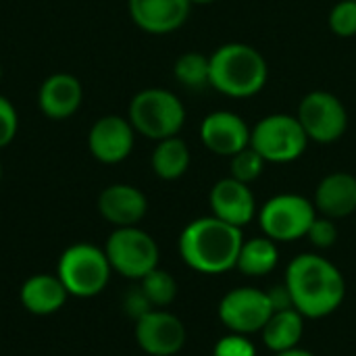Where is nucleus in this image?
I'll list each match as a JSON object with an SVG mask.
<instances>
[{
  "mask_svg": "<svg viewBox=\"0 0 356 356\" xmlns=\"http://www.w3.org/2000/svg\"><path fill=\"white\" fill-rule=\"evenodd\" d=\"M286 288L292 307L305 319H323L336 313L346 298L342 271L315 252L294 257L286 269Z\"/></svg>",
  "mask_w": 356,
  "mask_h": 356,
  "instance_id": "f257e3e1",
  "label": "nucleus"
},
{
  "mask_svg": "<svg viewBox=\"0 0 356 356\" xmlns=\"http://www.w3.org/2000/svg\"><path fill=\"white\" fill-rule=\"evenodd\" d=\"M244 234L240 227L229 225L215 215L190 221L179 234L181 261L204 275H219L236 269Z\"/></svg>",
  "mask_w": 356,
  "mask_h": 356,
  "instance_id": "f03ea898",
  "label": "nucleus"
},
{
  "mask_svg": "<svg viewBox=\"0 0 356 356\" xmlns=\"http://www.w3.org/2000/svg\"><path fill=\"white\" fill-rule=\"evenodd\" d=\"M209 86L229 98H252L269 79L263 52L244 42H227L209 54Z\"/></svg>",
  "mask_w": 356,
  "mask_h": 356,
  "instance_id": "7ed1b4c3",
  "label": "nucleus"
},
{
  "mask_svg": "<svg viewBox=\"0 0 356 356\" xmlns=\"http://www.w3.org/2000/svg\"><path fill=\"white\" fill-rule=\"evenodd\" d=\"M127 119L136 134L159 142L179 136L186 125V106L171 90L146 88L129 100Z\"/></svg>",
  "mask_w": 356,
  "mask_h": 356,
  "instance_id": "20e7f679",
  "label": "nucleus"
},
{
  "mask_svg": "<svg viewBox=\"0 0 356 356\" xmlns=\"http://www.w3.org/2000/svg\"><path fill=\"white\" fill-rule=\"evenodd\" d=\"M113 267L106 259L104 248L90 242H77L65 248L58 259L56 275L67 288L69 296L94 298L98 296L111 280Z\"/></svg>",
  "mask_w": 356,
  "mask_h": 356,
  "instance_id": "39448f33",
  "label": "nucleus"
},
{
  "mask_svg": "<svg viewBox=\"0 0 356 356\" xmlns=\"http://www.w3.org/2000/svg\"><path fill=\"white\" fill-rule=\"evenodd\" d=\"M309 142L300 121L290 113L265 115L250 129V146L273 165L298 161L307 152Z\"/></svg>",
  "mask_w": 356,
  "mask_h": 356,
  "instance_id": "423d86ee",
  "label": "nucleus"
},
{
  "mask_svg": "<svg viewBox=\"0 0 356 356\" xmlns=\"http://www.w3.org/2000/svg\"><path fill=\"white\" fill-rule=\"evenodd\" d=\"M317 217V209L311 198L294 192L271 196L257 213L263 236L273 242H296L307 238L311 223Z\"/></svg>",
  "mask_w": 356,
  "mask_h": 356,
  "instance_id": "0eeeda50",
  "label": "nucleus"
},
{
  "mask_svg": "<svg viewBox=\"0 0 356 356\" xmlns=\"http://www.w3.org/2000/svg\"><path fill=\"white\" fill-rule=\"evenodd\" d=\"M104 252L113 271L138 282L156 269L161 259L156 240L138 225L115 227L104 244Z\"/></svg>",
  "mask_w": 356,
  "mask_h": 356,
  "instance_id": "6e6552de",
  "label": "nucleus"
},
{
  "mask_svg": "<svg viewBox=\"0 0 356 356\" xmlns=\"http://www.w3.org/2000/svg\"><path fill=\"white\" fill-rule=\"evenodd\" d=\"M307 138L317 144H334L344 138L348 129V111L344 102L327 90H313L305 94L296 108Z\"/></svg>",
  "mask_w": 356,
  "mask_h": 356,
  "instance_id": "1a4fd4ad",
  "label": "nucleus"
},
{
  "mask_svg": "<svg viewBox=\"0 0 356 356\" xmlns=\"http://www.w3.org/2000/svg\"><path fill=\"white\" fill-rule=\"evenodd\" d=\"M273 311L275 309L269 298V292L244 286V288L229 290L221 298L217 315L232 334L250 336V334H261Z\"/></svg>",
  "mask_w": 356,
  "mask_h": 356,
  "instance_id": "9d476101",
  "label": "nucleus"
},
{
  "mask_svg": "<svg viewBox=\"0 0 356 356\" xmlns=\"http://www.w3.org/2000/svg\"><path fill=\"white\" fill-rule=\"evenodd\" d=\"M134 336L138 346L150 356L177 355L186 344V325L165 309H152L136 321Z\"/></svg>",
  "mask_w": 356,
  "mask_h": 356,
  "instance_id": "9b49d317",
  "label": "nucleus"
},
{
  "mask_svg": "<svg viewBox=\"0 0 356 356\" xmlns=\"http://www.w3.org/2000/svg\"><path fill=\"white\" fill-rule=\"evenodd\" d=\"M250 125L244 121L242 115L234 111H213L209 113L198 129L202 146L217 154L232 159L240 150L250 146Z\"/></svg>",
  "mask_w": 356,
  "mask_h": 356,
  "instance_id": "f8f14e48",
  "label": "nucleus"
},
{
  "mask_svg": "<svg viewBox=\"0 0 356 356\" xmlns=\"http://www.w3.org/2000/svg\"><path fill=\"white\" fill-rule=\"evenodd\" d=\"M136 144V129L127 117L121 115H104L100 117L88 134V148L90 154L104 163L117 165L125 161Z\"/></svg>",
  "mask_w": 356,
  "mask_h": 356,
  "instance_id": "ddd939ff",
  "label": "nucleus"
},
{
  "mask_svg": "<svg viewBox=\"0 0 356 356\" xmlns=\"http://www.w3.org/2000/svg\"><path fill=\"white\" fill-rule=\"evenodd\" d=\"M209 204L217 219L240 229L252 223L259 213L252 188L234 177H223L211 188Z\"/></svg>",
  "mask_w": 356,
  "mask_h": 356,
  "instance_id": "4468645a",
  "label": "nucleus"
},
{
  "mask_svg": "<svg viewBox=\"0 0 356 356\" xmlns=\"http://www.w3.org/2000/svg\"><path fill=\"white\" fill-rule=\"evenodd\" d=\"M131 21L146 33L165 35L186 25L192 13L190 0H127Z\"/></svg>",
  "mask_w": 356,
  "mask_h": 356,
  "instance_id": "2eb2a0df",
  "label": "nucleus"
},
{
  "mask_svg": "<svg viewBox=\"0 0 356 356\" xmlns=\"http://www.w3.org/2000/svg\"><path fill=\"white\" fill-rule=\"evenodd\" d=\"M98 213L115 227H131L146 217L148 198L131 184H113L100 192Z\"/></svg>",
  "mask_w": 356,
  "mask_h": 356,
  "instance_id": "dca6fc26",
  "label": "nucleus"
},
{
  "mask_svg": "<svg viewBox=\"0 0 356 356\" xmlns=\"http://www.w3.org/2000/svg\"><path fill=\"white\" fill-rule=\"evenodd\" d=\"M83 102L81 81L71 73L48 75L38 92V106L44 117L52 121H65L73 117Z\"/></svg>",
  "mask_w": 356,
  "mask_h": 356,
  "instance_id": "f3484780",
  "label": "nucleus"
},
{
  "mask_svg": "<svg viewBox=\"0 0 356 356\" xmlns=\"http://www.w3.org/2000/svg\"><path fill=\"white\" fill-rule=\"evenodd\" d=\"M313 204L319 215L346 219L356 213V175L348 171L327 173L315 188Z\"/></svg>",
  "mask_w": 356,
  "mask_h": 356,
  "instance_id": "a211bd4d",
  "label": "nucleus"
},
{
  "mask_svg": "<svg viewBox=\"0 0 356 356\" xmlns=\"http://www.w3.org/2000/svg\"><path fill=\"white\" fill-rule=\"evenodd\" d=\"M19 298H21V305L27 313L38 315V317H46V315L58 313L65 307L69 292L56 273L54 275L35 273L23 282Z\"/></svg>",
  "mask_w": 356,
  "mask_h": 356,
  "instance_id": "6ab92c4d",
  "label": "nucleus"
},
{
  "mask_svg": "<svg viewBox=\"0 0 356 356\" xmlns=\"http://www.w3.org/2000/svg\"><path fill=\"white\" fill-rule=\"evenodd\" d=\"M261 336L265 346L275 355L298 348L305 336V317L296 309L273 311V315L261 330Z\"/></svg>",
  "mask_w": 356,
  "mask_h": 356,
  "instance_id": "aec40b11",
  "label": "nucleus"
},
{
  "mask_svg": "<svg viewBox=\"0 0 356 356\" xmlns=\"http://www.w3.org/2000/svg\"><path fill=\"white\" fill-rule=\"evenodd\" d=\"M190 163H192L190 146L179 136L159 140L150 156L154 175L165 181H175L184 177L190 169Z\"/></svg>",
  "mask_w": 356,
  "mask_h": 356,
  "instance_id": "412c9836",
  "label": "nucleus"
},
{
  "mask_svg": "<svg viewBox=\"0 0 356 356\" xmlns=\"http://www.w3.org/2000/svg\"><path fill=\"white\" fill-rule=\"evenodd\" d=\"M277 263H280L277 242H273L267 236H259V238L244 240L236 269L246 277H265L277 267Z\"/></svg>",
  "mask_w": 356,
  "mask_h": 356,
  "instance_id": "4be33fe9",
  "label": "nucleus"
},
{
  "mask_svg": "<svg viewBox=\"0 0 356 356\" xmlns=\"http://www.w3.org/2000/svg\"><path fill=\"white\" fill-rule=\"evenodd\" d=\"M209 73H211L209 54H202L198 50H190V52L179 54L175 65H173L175 79L190 90L207 88L209 86Z\"/></svg>",
  "mask_w": 356,
  "mask_h": 356,
  "instance_id": "5701e85b",
  "label": "nucleus"
},
{
  "mask_svg": "<svg viewBox=\"0 0 356 356\" xmlns=\"http://www.w3.org/2000/svg\"><path fill=\"white\" fill-rule=\"evenodd\" d=\"M140 288L154 309H167L177 296V282L165 269H152L140 280Z\"/></svg>",
  "mask_w": 356,
  "mask_h": 356,
  "instance_id": "b1692460",
  "label": "nucleus"
},
{
  "mask_svg": "<svg viewBox=\"0 0 356 356\" xmlns=\"http://www.w3.org/2000/svg\"><path fill=\"white\" fill-rule=\"evenodd\" d=\"M265 165H267V161L252 146H248L229 159V177L250 186L263 175Z\"/></svg>",
  "mask_w": 356,
  "mask_h": 356,
  "instance_id": "393cba45",
  "label": "nucleus"
},
{
  "mask_svg": "<svg viewBox=\"0 0 356 356\" xmlns=\"http://www.w3.org/2000/svg\"><path fill=\"white\" fill-rule=\"evenodd\" d=\"M334 35L348 40L356 35V0H340L332 6L327 17Z\"/></svg>",
  "mask_w": 356,
  "mask_h": 356,
  "instance_id": "a878e982",
  "label": "nucleus"
},
{
  "mask_svg": "<svg viewBox=\"0 0 356 356\" xmlns=\"http://www.w3.org/2000/svg\"><path fill=\"white\" fill-rule=\"evenodd\" d=\"M338 236H340V232H338L336 219L323 217V215H319V213H317L315 221L311 223V227H309V232H307L309 242H311L315 248H319V250L332 248V246L338 242Z\"/></svg>",
  "mask_w": 356,
  "mask_h": 356,
  "instance_id": "bb28decb",
  "label": "nucleus"
},
{
  "mask_svg": "<svg viewBox=\"0 0 356 356\" xmlns=\"http://www.w3.org/2000/svg\"><path fill=\"white\" fill-rule=\"evenodd\" d=\"M213 356H257V348L248 340V336L229 332V336H223L215 344Z\"/></svg>",
  "mask_w": 356,
  "mask_h": 356,
  "instance_id": "cd10ccee",
  "label": "nucleus"
},
{
  "mask_svg": "<svg viewBox=\"0 0 356 356\" xmlns=\"http://www.w3.org/2000/svg\"><path fill=\"white\" fill-rule=\"evenodd\" d=\"M19 129V115L17 108L13 106V102L8 98H4L0 94V148L8 146Z\"/></svg>",
  "mask_w": 356,
  "mask_h": 356,
  "instance_id": "c85d7f7f",
  "label": "nucleus"
},
{
  "mask_svg": "<svg viewBox=\"0 0 356 356\" xmlns=\"http://www.w3.org/2000/svg\"><path fill=\"white\" fill-rule=\"evenodd\" d=\"M123 309H125V313L134 319V321H138L140 317H144L148 311H152L154 307L148 302V298H146V294L142 292V288L138 286V288H134V290H129L127 294H125V298H123Z\"/></svg>",
  "mask_w": 356,
  "mask_h": 356,
  "instance_id": "c756f323",
  "label": "nucleus"
},
{
  "mask_svg": "<svg viewBox=\"0 0 356 356\" xmlns=\"http://www.w3.org/2000/svg\"><path fill=\"white\" fill-rule=\"evenodd\" d=\"M275 356H315V355L298 346V348H292V350H286V353H277Z\"/></svg>",
  "mask_w": 356,
  "mask_h": 356,
  "instance_id": "7c9ffc66",
  "label": "nucleus"
},
{
  "mask_svg": "<svg viewBox=\"0 0 356 356\" xmlns=\"http://www.w3.org/2000/svg\"><path fill=\"white\" fill-rule=\"evenodd\" d=\"M190 2H192V6H207V4H213L217 0H190Z\"/></svg>",
  "mask_w": 356,
  "mask_h": 356,
  "instance_id": "2f4dec72",
  "label": "nucleus"
},
{
  "mask_svg": "<svg viewBox=\"0 0 356 356\" xmlns=\"http://www.w3.org/2000/svg\"><path fill=\"white\" fill-rule=\"evenodd\" d=\"M0 181H2V161H0Z\"/></svg>",
  "mask_w": 356,
  "mask_h": 356,
  "instance_id": "473e14b6",
  "label": "nucleus"
},
{
  "mask_svg": "<svg viewBox=\"0 0 356 356\" xmlns=\"http://www.w3.org/2000/svg\"><path fill=\"white\" fill-rule=\"evenodd\" d=\"M0 81H2V67H0Z\"/></svg>",
  "mask_w": 356,
  "mask_h": 356,
  "instance_id": "72a5a7b5",
  "label": "nucleus"
}]
</instances>
